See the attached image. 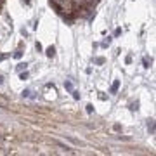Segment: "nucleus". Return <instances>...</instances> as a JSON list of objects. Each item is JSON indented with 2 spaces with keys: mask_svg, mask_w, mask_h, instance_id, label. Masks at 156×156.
I'll use <instances>...</instances> for the list:
<instances>
[{
  "mask_svg": "<svg viewBox=\"0 0 156 156\" xmlns=\"http://www.w3.org/2000/svg\"><path fill=\"white\" fill-rule=\"evenodd\" d=\"M28 78V73H21V80H26Z\"/></svg>",
  "mask_w": 156,
  "mask_h": 156,
  "instance_id": "nucleus-5",
  "label": "nucleus"
},
{
  "mask_svg": "<svg viewBox=\"0 0 156 156\" xmlns=\"http://www.w3.org/2000/svg\"><path fill=\"white\" fill-rule=\"evenodd\" d=\"M116 89H118V82H116V83H115V85L111 87V90H113V92H116Z\"/></svg>",
  "mask_w": 156,
  "mask_h": 156,
  "instance_id": "nucleus-7",
  "label": "nucleus"
},
{
  "mask_svg": "<svg viewBox=\"0 0 156 156\" xmlns=\"http://www.w3.org/2000/svg\"><path fill=\"white\" fill-rule=\"evenodd\" d=\"M73 97H75V99H80V94H78V92H75V90H73Z\"/></svg>",
  "mask_w": 156,
  "mask_h": 156,
  "instance_id": "nucleus-6",
  "label": "nucleus"
},
{
  "mask_svg": "<svg viewBox=\"0 0 156 156\" xmlns=\"http://www.w3.org/2000/svg\"><path fill=\"white\" fill-rule=\"evenodd\" d=\"M54 54H56V49H54V47H49V49H47V56L54 57Z\"/></svg>",
  "mask_w": 156,
  "mask_h": 156,
  "instance_id": "nucleus-1",
  "label": "nucleus"
},
{
  "mask_svg": "<svg viewBox=\"0 0 156 156\" xmlns=\"http://www.w3.org/2000/svg\"><path fill=\"white\" fill-rule=\"evenodd\" d=\"M147 128L151 130V134L154 132V127H153V120H149V123H147Z\"/></svg>",
  "mask_w": 156,
  "mask_h": 156,
  "instance_id": "nucleus-2",
  "label": "nucleus"
},
{
  "mask_svg": "<svg viewBox=\"0 0 156 156\" xmlns=\"http://www.w3.org/2000/svg\"><path fill=\"white\" fill-rule=\"evenodd\" d=\"M64 87H66L68 90H73V85L69 83V82H64Z\"/></svg>",
  "mask_w": 156,
  "mask_h": 156,
  "instance_id": "nucleus-3",
  "label": "nucleus"
},
{
  "mask_svg": "<svg viewBox=\"0 0 156 156\" xmlns=\"http://www.w3.org/2000/svg\"><path fill=\"white\" fill-rule=\"evenodd\" d=\"M87 111L92 113V111H94V106H92V104H89V106H87Z\"/></svg>",
  "mask_w": 156,
  "mask_h": 156,
  "instance_id": "nucleus-4",
  "label": "nucleus"
}]
</instances>
